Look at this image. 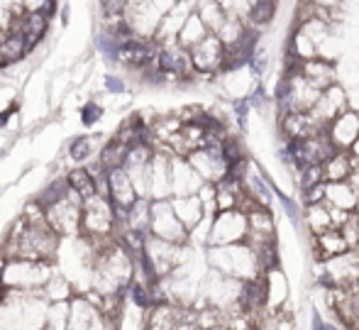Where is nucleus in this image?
I'll list each match as a JSON object with an SVG mask.
<instances>
[{
  "label": "nucleus",
  "mask_w": 359,
  "mask_h": 330,
  "mask_svg": "<svg viewBox=\"0 0 359 330\" xmlns=\"http://www.w3.org/2000/svg\"><path fill=\"white\" fill-rule=\"evenodd\" d=\"M151 208V198H137L133 206L128 208V216H125V227L135 232H142V235H149V213Z\"/></svg>",
  "instance_id": "obj_20"
},
{
  "label": "nucleus",
  "mask_w": 359,
  "mask_h": 330,
  "mask_svg": "<svg viewBox=\"0 0 359 330\" xmlns=\"http://www.w3.org/2000/svg\"><path fill=\"white\" fill-rule=\"evenodd\" d=\"M149 213H151L149 235L159 237V240H166V242H176V245H186V242H189V232H186V227L181 225V220L176 218L169 198L151 201Z\"/></svg>",
  "instance_id": "obj_5"
},
{
  "label": "nucleus",
  "mask_w": 359,
  "mask_h": 330,
  "mask_svg": "<svg viewBox=\"0 0 359 330\" xmlns=\"http://www.w3.org/2000/svg\"><path fill=\"white\" fill-rule=\"evenodd\" d=\"M69 323V301H49L47 326L44 330H67Z\"/></svg>",
  "instance_id": "obj_30"
},
{
  "label": "nucleus",
  "mask_w": 359,
  "mask_h": 330,
  "mask_svg": "<svg viewBox=\"0 0 359 330\" xmlns=\"http://www.w3.org/2000/svg\"><path fill=\"white\" fill-rule=\"evenodd\" d=\"M208 264L210 269L227 277H235L240 282H252L262 277V267L257 260V252L247 242L237 245H222V247H208Z\"/></svg>",
  "instance_id": "obj_2"
},
{
  "label": "nucleus",
  "mask_w": 359,
  "mask_h": 330,
  "mask_svg": "<svg viewBox=\"0 0 359 330\" xmlns=\"http://www.w3.org/2000/svg\"><path fill=\"white\" fill-rule=\"evenodd\" d=\"M105 91H108V93H113V95H120V93H125V91H128V86H125V81L120 79V76L110 74V76H105Z\"/></svg>",
  "instance_id": "obj_33"
},
{
  "label": "nucleus",
  "mask_w": 359,
  "mask_h": 330,
  "mask_svg": "<svg viewBox=\"0 0 359 330\" xmlns=\"http://www.w3.org/2000/svg\"><path fill=\"white\" fill-rule=\"evenodd\" d=\"M347 108H350V103H347V88L342 84H332L320 91V95H318V100L313 103V108L308 110V115H311L318 128L325 130L327 125Z\"/></svg>",
  "instance_id": "obj_8"
},
{
  "label": "nucleus",
  "mask_w": 359,
  "mask_h": 330,
  "mask_svg": "<svg viewBox=\"0 0 359 330\" xmlns=\"http://www.w3.org/2000/svg\"><path fill=\"white\" fill-rule=\"evenodd\" d=\"M81 196L69 189V194L62 201L44 208L47 225L57 232L59 237H79L81 232Z\"/></svg>",
  "instance_id": "obj_4"
},
{
  "label": "nucleus",
  "mask_w": 359,
  "mask_h": 330,
  "mask_svg": "<svg viewBox=\"0 0 359 330\" xmlns=\"http://www.w3.org/2000/svg\"><path fill=\"white\" fill-rule=\"evenodd\" d=\"M347 250H350V247H347L345 237H342V232L337 230V227H327V230L313 235V252H316V260L325 262V260H330V257H337Z\"/></svg>",
  "instance_id": "obj_17"
},
{
  "label": "nucleus",
  "mask_w": 359,
  "mask_h": 330,
  "mask_svg": "<svg viewBox=\"0 0 359 330\" xmlns=\"http://www.w3.org/2000/svg\"><path fill=\"white\" fill-rule=\"evenodd\" d=\"M67 194H69L67 176H57V179H52L42 191H39L37 196H34V201H37L42 208H47V206H52V203L62 201V198L67 196Z\"/></svg>",
  "instance_id": "obj_28"
},
{
  "label": "nucleus",
  "mask_w": 359,
  "mask_h": 330,
  "mask_svg": "<svg viewBox=\"0 0 359 330\" xmlns=\"http://www.w3.org/2000/svg\"><path fill=\"white\" fill-rule=\"evenodd\" d=\"M325 135H327V140H330V145L335 147V150H342V152L350 150L352 142L359 137V115H357V110H352V108L342 110V113L325 128Z\"/></svg>",
  "instance_id": "obj_10"
},
{
  "label": "nucleus",
  "mask_w": 359,
  "mask_h": 330,
  "mask_svg": "<svg viewBox=\"0 0 359 330\" xmlns=\"http://www.w3.org/2000/svg\"><path fill=\"white\" fill-rule=\"evenodd\" d=\"M303 223H306V230L311 235H318V232L327 230L332 227V220H330V211H327L325 201L323 203H311V206H303Z\"/></svg>",
  "instance_id": "obj_21"
},
{
  "label": "nucleus",
  "mask_w": 359,
  "mask_h": 330,
  "mask_svg": "<svg viewBox=\"0 0 359 330\" xmlns=\"http://www.w3.org/2000/svg\"><path fill=\"white\" fill-rule=\"evenodd\" d=\"M320 166H323V179L325 181H347L350 169H352V157H350V152L335 150Z\"/></svg>",
  "instance_id": "obj_19"
},
{
  "label": "nucleus",
  "mask_w": 359,
  "mask_h": 330,
  "mask_svg": "<svg viewBox=\"0 0 359 330\" xmlns=\"http://www.w3.org/2000/svg\"><path fill=\"white\" fill-rule=\"evenodd\" d=\"M279 132L284 140L296 142V140H306V137L316 135V132H320V128L313 123V118L308 113H281Z\"/></svg>",
  "instance_id": "obj_14"
},
{
  "label": "nucleus",
  "mask_w": 359,
  "mask_h": 330,
  "mask_svg": "<svg viewBox=\"0 0 359 330\" xmlns=\"http://www.w3.org/2000/svg\"><path fill=\"white\" fill-rule=\"evenodd\" d=\"M357 220H359V211H357Z\"/></svg>",
  "instance_id": "obj_41"
},
{
  "label": "nucleus",
  "mask_w": 359,
  "mask_h": 330,
  "mask_svg": "<svg viewBox=\"0 0 359 330\" xmlns=\"http://www.w3.org/2000/svg\"><path fill=\"white\" fill-rule=\"evenodd\" d=\"M347 152H350V157H357V159H359V137H357L355 142H352V147Z\"/></svg>",
  "instance_id": "obj_37"
},
{
  "label": "nucleus",
  "mask_w": 359,
  "mask_h": 330,
  "mask_svg": "<svg viewBox=\"0 0 359 330\" xmlns=\"http://www.w3.org/2000/svg\"><path fill=\"white\" fill-rule=\"evenodd\" d=\"M5 154H8V152H5V150H0V161H3V157H5Z\"/></svg>",
  "instance_id": "obj_40"
},
{
  "label": "nucleus",
  "mask_w": 359,
  "mask_h": 330,
  "mask_svg": "<svg viewBox=\"0 0 359 330\" xmlns=\"http://www.w3.org/2000/svg\"><path fill=\"white\" fill-rule=\"evenodd\" d=\"M108 186H110V203L118 208H130L135 201H137V194H135V186L130 181L128 171L123 166H115V169H108Z\"/></svg>",
  "instance_id": "obj_15"
},
{
  "label": "nucleus",
  "mask_w": 359,
  "mask_h": 330,
  "mask_svg": "<svg viewBox=\"0 0 359 330\" xmlns=\"http://www.w3.org/2000/svg\"><path fill=\"white\" fill-rule=\"evenodd\" d=\"M10 115H13V110H0V128H5L8 125V120H10Z\"/></svg>",
  "instance_id": "obj_36"
},
{
  "label": "nucleus",
  "mask_w": 359,
  "mask_h": 330,
  "mask_svg": "<svg viewBox=\"0 0 359 330\" xmlns=\"http://www.w3.org/2000/svg\"><path fill=\"white\" fill-rule=\"evenodd\" d=\"M0 69H8V59L3 54V47H0Z\"/></svg>",
  "instance_id": "obj_38"
},
{
  "label": "nucleus",
  "mask_w": 359,
  "mask_h": 330,
  "mask_svg": "<svg viewBox=\"0 0 359 330\" xmlns=\"http://www.w3.org/2000/svg\"><path fill=\"white\" fill-rule=\"evenodd\" d=\"M95 49L100 52V57L105 59L108 64H118V44H115V39L110 37L108 32H95Z\"/></svg>",
  "instance_id": "obj_31"
},
{
  "label": "nucleus",
  "mask_w": 359,
  "mask_h": 330,
  "mask_svg": "<svg viewBox=\"0 0 359 330\" xmlns=\"http://www.w3.org/2000/svg\"><path fill=\"white\" fill-rule=\"evenodd\" d=\"M205 34H210V32L205 29V25L201 22V18L196 15V10H194V13L186 18V22L181 25L179 34H176V42H179L184 49H191L194 44H198L201 39L205 37Z\"/></svg>",
  "instance_id": "obj_22"
},
{
  "label": "nucleus",
  "mask_w": 359,
  "mask_h": 330,
  "mask_svg": "<svg viewBox=\"0 0 359 330\" xmlns=\"http://www.w3.org/2000/svg\"><path fill=\"white\" fill-rule=\"evenodd\" d=\"M325 203L340 211L355 213L359 206V191L350 181H325Z\"/></svg>",
  "instance_id": "obj_16"
},
{
  "label": "nucleus",
  "mask_w": 359,
  "mask_h": 330,
  "mask_svg": "<svg viewBox=\"0 0 359 330\" xmlns=\"http://www.w3.org/2000/svg\"><path fill=\"white\" fill-rule=\"evenodd\" d=\"M95 154V135H81L69 145V157L79 164H88Z\"/></svg>",
  "instance_id": "obj_29"
},
{
  "label": "nucleus",
  "mask_w": 359,
  "mask_h": 330,
  "mask_svg": "<svg viewBox=\"0 0 359 330\" xmlns=\"http://www.w3.org/2000/svg\"><path fill=\"white\" fill-rule=\"evenodd\" d=\"M10 22H13V15H10L8 5H5V3H0V32H5V34H8Z\"/></svg>",
  "instance_id": "obj_34"
},
{
  "label": "nucleus",
  "mask_w": 359,
  "mask_h": 330,
  "mask_svg": "<svg viewBox=\"0 0 359 330\" xmlns=\"http://www.w3.org/2000/svg\"><path fill=\"white\" fill-rule=\"evenodd\" d=\"M149 198H171V154L156 152L149 159Z\"/></svg>",
  "instance_id": "obj_11"
},
{
  "label": "nucleus",
  "mask_w": 359,
  "mask_h": 330,
  "mask_svg": "<svg viewBox=\"0 0 359 330\" xmlns=\"http://www.w3.org/2000/svg\"><path fill=\"white\" fill-rule=\"evenodd\" d=\"M47 306L42 289L39 291H18L5 289L0 301V330H44Z\"/></svg>",
  "instance_id": "obj_1"
},
{
  "label": "nucleus",
  "mask_w": 359,
  "mask_h": 330,
  "mask_svg": "<svg viewBox=\"0 0 359 330\" xmlns=\"http://www.w3.org/2000/svg\"><path fill=\"white\" fill-rule=\"evenodd\" d=\"M196 15H198L201 22L205 25V29H208L210 34H215L217 29H220V25L225 22V18H227L225 8H222L217 0H205V3H198V5H196Z\"/></svg>",
  "instance_id": "obj_23"
},
{
  "label": "nucleus",
  "mask_w": 359,
  "mask_h": 330,
  "mask_svg": "<svg viewBox=\"0 0 359 330\" xmlns=\"http://www.w3.org/2000/svg\"><path fill=\"white\" fill-rule=\"evenodd\" d=\"M189 57L196 74L215 79L222 74V66H225V47L215 34H205L198 44L189 49Z\"/></svg>",
  "instance_id": "obj_7"
},
{
  "label": "nucleus",
  "mask_w": 359,
  "mask_h": 330,
  "mask_svg": "<svg viewBox=\"0 0 359 330\" xmlns=\"http://www.w3.org/2000/svg\"><path fill=\"white\" fill-rule=\"evenodd\" d=\"M286 62H291V59H286ZM291 64L320 91L332 84H337V64L335 62H325V59L316 57V59H306V62H291Z\"/></svg>",
  "instance_id": "obj_13"
},
{
  "label": "nucleus",
  "mask_w": 359,
  "mask_h": 330,
  "mask_svg": "<svg viewBox=\"0 0 359 330\" xmlns=\"http://www.w3.org/2000/svg\"><path fill=\"white\" fill-rule=\"evenodd\" d=\"M125 152H128V147L123 145V142H118L113 137V140H108L103 147H100L98 152V164L103 166V169H115V166H123L125 161Z\"/></svg>",
  "instance_id": "obj_26"
},
{
  "label": "nucleus",
  "mask_w": 359,
  "mask_h": 330,
  "mask_svg": "<svg viewBox=\"0 0 359 330\" xmlns=\"http://www.w3.org/2000/svg\"><path fill=\"white\" fill-rule=\"evenodd\" d=\"M100 118H103V105H100L98 100H88V103L81 105V125L90 128V125H95Z\"/></svg>",
  "instance_id": "obj_32"
},
{
  "label": "nucleus",
  "mask_w": 359,
  "mask_h": 330,
  "mask_svg": "<svg viewBox=\"0 0 359 330\" xmlns=\"http://www.w3.org/2000/svg\"><path fill=\"white\" fill-rule=\"evenodd\" d=\"M20 3L25 5V10H39L47 0H20Z\"/></svg>",
  "instance_id": "obj_35"
},
{
  "label": "nucleus",
  "mask_w": 359,
  "mask_h": 330,
  "mask_svg": "<svg viewBox=\"0 0 359 330\" xmlns=\"http://www.w3.org/2000/svg\"><path fill=\"white\" fill-rule=\"evenodd\" d=\"M54 272V262L32 260H3L0 257V282L5 289L18 291H39Z\"/></svg>",
  "instance_id": "obj_3"
},
{
  "label": "nucleus",
  "mask_w": 359,
  "mask_h": 330,
  "mask_svg": "<svg viewBox=\"0 0 359 330\" xmlns=\"http://www.w3.org/2000/svg\"><path fill=\"white\" fill-rule=\"evenodd\" d=\"M171 208H174L176 218L181 220V225L186 227V232L191 227H196L201 220L205 218V211H203V203H201L198 196H171Z\"/></svg>",
  "instance_id": "obj_18"
},
{
  "label": "nucleus",
  "mask_w": 359,
  "mask_h": 330,
  "mask_svg": "<svg viewBox=\"0 0 359 330\" xmlns=\"http://www.w3.org/2000/svg\"><path fill=\"white\" fill-rule=\"evenodd\" d=\"M42 293L47 301H69V298L74 296V286L67 274L52 272V277H49L47 284L42 286Z\"/></svg>",
  "instance_id": "obj_24"
},
{
  "label": "nucleus",
  "mask_w": 359,
  "mask_h": 330,
  "mask_svg": "<svg viewBox=\"0 0 359 330\" xmlns=\"http://www.w3.org/2000/svg\"><path fill=\"white\" fill-rule=\"evenodd\" d=\"M67 184H69V189H72L74 194L81 196V201H86V198H93L95 196L93 179H90L88 169H86L83 164L69 171V174H67Z\"/></svg>",
  "instance_id": "obj_25"
},
{
  "label": "nucleus",
  "mask_w": 359,
  "mask_h": 330,
  "mask_svg": "<svg viewBox=\"0 0 359 330\" xmlns=\"http://www.w3.org/2000/svg\"><path fill=\"white\" fill-rule=\"evenodd\" d=\"M110 318L98 311L93 301L86 293H74L69 298V323L67 330H105L110 326Z\"/></svg>",
  "instance_id": "obj_9"
},
{
  "label": "nucleus",
  "mask_w": 359,
  "mask_h": 330,
  "mask_svg": "<svg viewBox=\"0 0 359 330\" xmlns=\"http://www.w3.org/2000/svg\"><path fill=\"white\" fill-rule=\"evenodd\" d=\"M274 3H281V0H274Z\"/></svg>",
  "instance_id": "obj_42"
},
{
  "label": "nucleus",
  "mask_w": 359,
  "mask_h": 330,
  "mask_svg": "<svg viewBox=\"0 0 359 330\" xmlns=\"http://www.w3.org/2000/svg\"><path fill=\"white\" fill-rule=\"evenodd\" d=\"M0 47H3L5 59H8V66L10 64H20L22 59L29 57L27 39H25L22 34H8V37L0 42Z\"/></svg>",
  "instance_id": "obj_27"
},
{
  "label": "nucleus",
  "mask_w": 359,
  "mask_h": 330,
  "mask_svg": "<svg viewBox=\"0 0 359 330\" xmlns=\"http://www.w3.org/2000/svg\"><path fill=\"white\" fill-rule=\"evenodd\" d=\"M247 237V216L240 208L232 211H217L210 220V235L208 247H222V245H237L245 242Z\"/></svg>",
  "instance_id": "obj_6"
},
{
  "label": "nucleus",
  "mask_w": 359,
  "mask_h": 330,
  "mask_svg": "<svg viewBox=\"0 0 359 330\" xmlns=\"http://www.w3.org/2000/svg\"><path fill=\"white\" fill-rule=\"evenodd\" d=\"M203 330H225L222 326H215V328H203Z\"/></svg>",
  "instance_id": "obj_39"
},
{
  "label": "nucleus",
  "mask_w": 359,
  "mask_h": 330,
  "mask_svg": "<svg viewBox=\"0 0 359 330\" xmlns=\"http://www.w3.org/2000/svg\"><path fill=\"white\" fill-rule=\"evenodd\" d=\"M203 186V179L184 157H171V196H194Z\"/></svg>",
  "instance_id": "obj_12"
}]
</instances>
